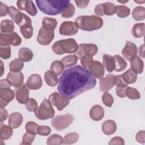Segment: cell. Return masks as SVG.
<instances>
[{
	"label": "cell",
	"instance_id": "obj_19",
	"mask_svg": "<svg viewBox=\"0 0 145 145\" xmlns=\"http://www.w3.org/2000/svg\"><path fill=\"white\" fill-rule=\"evenodd\" d=\"M15 96L14 91L10 88H0V103L1 106H7Z\"/></svg>",
	"mask_w": 145,
	"mask_h": 145
},
{
	"label": "cell",
	"instance_id": "obj_25",
	"mask_svg": "<svg viewBox=\"0 0 145 145\" xmlns=\"http://www.w3.org/2000/svg\"><path fill=\"white\" fill-rule=\"evenodd\" d=\"M117 129L116 123L114 121L108 120L105 121L102 125L103 132L108 135L113 134Z\"/></svg>",
	"mask_w": 145,
	"mask_h": 145
},
{
	"label": "cell",
	"instance_id": "obj_50",
	"mask_svg": "<svg viewBox=\"0 0 145 145\" xmlns=\"http://www.w3.org/2000/svg\"><path fill=\"white\" fill-rule=\"evenodd\" d=\"M93 59L92 56L89 55L84 56L80 59V63L82 65V67L87 69L88 68L89 66L93 62Z\"/></svg>",
	"mask_w": 145,
	"mask_h": 145
},
{
	"label": "cell",
	"instance_id": "obj_42",
	"mask_svg": "<svg viewBox=\"0 0 145 145\" xmlns=\"http://www.w3.org/2000/svg\"><path fill=\"white\" fill-rule=\"evenodd\" d=\"M79 138V134L76 133H70L66 134L63 139V144H71L76 143Z\"/></svg>",
	"mask_w": 145,
	"mask_h": 145
},
{
	"label": "cell",
	"instance_id": "obj_2",
	"mask_svg": "<svg viewBox=\"0 0 145 145\" xmlns=\"http://www.w3.org/2000/svg\"><path fill=\"white\" fill-rule=\"evenodd\" d=\"M39 9L44 14L49 15H57L70 5L69 0H37L36 1Z\"/></svg>",
	"mask_w": 145,
	"mask_h": 145
},
{
	"label": "cell",
	"instance_id": "obj_49",
	"mask_svg": "<svg viewBox=\"0 0 145 145\" xmlns=\"http://www.w3.org/2000/svg\"><path fill=\"white\" fill-rule=\"evenodd\" d=\"M35 135H33L32 134H30L28 132L24 133V134L22 138V142L20 143V144H31L33 140H35Z\"/></svg>",
	"mask_w": 145,
	"mask_h": 145
},
{
	"label": "cell",
	"instance_id": "obj_63",
	"mask_svg": "<svg viewBox=\"0 0 145 145\" xmlns=\"http://www.w3.org/2000/svg\"><path fill=\"white\" fill-rule=\"evenodd\" d=\"M117 2H120V3H126V2H128V1H117Z\"/></svg>",
	"mask_w": 145,
	"mask_h": 145
},
{
	"label": "cell",
	"instance_id": "obj_23",
	"mask_svg": "<svg viewBox=\"0 0 145 145\" xmlns=\"http://www.w3.org/2000/svg\"><path fill=\"white\" fill-rule=\"evenodd\" d=\"M89 116L94 121H98L104 117V110L103 107L99 105L93 106L89 110Z\"/></svg>",
	"mask_w": 145,
	"mask_h": 145
},
{
	"label": "cell",
	"instance_id": "obj_33",
	"mask_svg": "<svg viewBox=\"0 0 145 145\" xmlns=\"http://www.w3.org/2000/svg\"><path fill=\"white\" fill-rule=\"evenodd\" d=\"M122 77L125 82L128 85L134 83L137 80V74L134 72L131 69H128L122 74Z\"/></svg>",
	"mask_w": 145,
	"mask_h": 145
},
{
	"label": "cell",
	"instance_id": "obj_38",
	"mask_svg": "<svg viewBox=\"0 0 145 145\" xmlns=\"http://www.w3.org/2000/svg\"><path fill=\"white\" fill-rule=\"evenodd\" d=\"M65 66L60 61H54L50 65V69L52 72L55 73L57 75H61L64 70Z\"/></svg>",
	"mask_w": 145,
	"mask_h": 145
},
{
	"label": "cell",
	"instance_id": "obj_41",
	"mask_svg": "<svg viewBox=\"0 0 145 145\" xmlns=\"http://www.w3.org/2000/svg\"><path fill=\"white\" fill-rule=\"evenodd\" d=\"M126 96L131 100H138L140 97L139 91L137 89L130 87L126 88Z\"/></svg>",
	"mask_w": 145,
	"mask_h": 145
},
{
	"label": "cell",
	"instance_id": "obj_40",
	"mask_svg": "<svg viewBox=\"0 0 145 145\" xmlns=\"http://www.w3.org/2000/svg\"><path fill=\"white\" fill-rule=\"evenodd\" d=\"M46 143L48 145H59L63 143V139L58 134H52L48 138Z\"/></svg>",
	"mask_w": 145,
	"mask_h": 145
},
{
	"label": "cell",
	"instance_id": "obj_62",
	"mask_svg": "<svg viewBox=\"0 0 145 145\" xmlns=\"http://www.w3.org/2000/svg\"><path fill=\"white\" fill-rule=\"evenodd\" d=\"M1 68H2V71L1 74V76L3 74V62L2 61H1Z\"/></svg>",
	"mask_w": 145,
	"mask_h": 145
},
{
	"label": "cell",
	"instance_id": "obj_56",
	"mask_svg": "<svg viewBox=\"0 0 145 145\" xmlns=\"http://www.w3.org/2000/svg\"><path fill=\"white\" fill-rule=\"evenodd\" d=\"M8 13V7L2 2H0V16H6Z\"/></svg>",
	"mask_w": 145,
	"mask_h": 145
},
{
	"label": "cell",
	"instance_id": "obj_9",
	"mask_svg": "<svg viewBox=\"0 0 145 145\" xmlns=\"http://www.w3.org/2000/svg\"><path fill=\"white\" fill-rule=\"evenodd\" d=\"M52 105L56 106L59 111L63 110L70 103V100L58 92H53L48 99Z\"/></svg>",
	"mask_w": 145,
	"mask_h": 145
},
{
	"label": "cell",
	"instance_id": "obj_30",
	"mask_svg": "<svg viewBox=\"0 0 145 145\" xmlns=\"http://www.w3.org/2000/svg\"><path fill=\"white\" fill-rule=\"evenodd\" d=\"M15 29L14 24L12 21L9 19H5L1 23V31L3 33H12Z\"/></svg>",
	"mask_w": 145,
	"mask_h": 145
},
{
	"label": "cell",
	"instance_id": "obj_5",
	"mask_svg": "<svg viewBox=\"0 0 145 145\" xmlns=\"http://www.w3.org/2000/svg\"><path fill=\"white\" fill-rule=\"evenodd\" d=\"M55 114L52 104L46 99H44L39 107L35 112V116L39 120H46L52 118Z\"/></svg>",
	"mask_w": 145,
	"mask_h": 145
},
{
	"label": "cell",
	"instance_id": "obj_55",
	"mask_svg": "<svg viewBox=\"0 0 145 145\" xmlns=\"http://www.w3.org/2000/svg\"><path fill=\"white\" fill-rule=\"evenodd\" d=\"M135 139L138 142L144 143L145 142V132L144 130L139 131L137 133L135 136Z\"/></svg>",
	"mask_w": 145,
	"mask_h": 145
},
{
	"label": "cell",
	"instance_id": "obj_44",
	"mask_svg": "<svg viewBox=\"0 0 145 145\" xmlns=\"http://www.w3.org/2000/svg\"><path fill=\"white\" fill-rule=\"evenodd\" d=\"M39 127V125L33 121L28 122L25 126V128L27 132L35 135L38 134L37 131H38Z\"/></svg>",
	"mask_w": 145,
	"mask_h": 145
},
{
	"label": "cell",
	"instance_id": "obj_16",
	"mask_svg": "<svg viewBox=\"0 0 145 145\" xmlns=\"http://www.w3.org/2000/svg\"><path fill=\"white\" fill-rule=\"evenodd\" d=\"M116 76L113 74H108L105 78L101 79L99 82V88L101 92L109 91L115 85Z\"/></svg>",
	"mask_w": 145,
	"mask_h": 145
},
{
	"label": "cell",
	"instance_id": "obj_27",
	"mask_svg": "<svg viewBox=\"0 0 145 145\" xmlns=\"http://www.w3.org/2000/svg\"><path fill=\"white\" fill-rule=\"evenodd\" d=\"M44 80L46 83L50 87H55L59 82L57 75L50 70H48L45 73Z\"/></svg>",
	"mask_w": 145,
	"mask_h": 145
},
{
	"label": "cell",
	"instance_id": "obj_17",
	"mask_svg": "<svg viewBox=\"0 0 145 145\" xmlns=\"http://www.w3.org/2000/svg\"><path fill=\"white\" fill-rule=\"evenodd\" d=\"M6 79L10 83L11 86L14 87H20L24 81V75L21 71L10 72L7 75Z\"/></svg>",
	"mask_w": 145,
	"mask_h": 145
},
{
	"label": "cell",
	"instance_id": "obj_24",
	"mask_svg": "<svg viewBox=\"0 0 145 145\" xmlns=\"http://www.w3.org/2000/svg\"><path fill=\"white\" fill-rule=\"evenodd\" d=\"M131 69L136 74H141L143 71L144 64L143 61L137 56L130 61Z\"/></svg>",
	"mask_w": 145,
	"mask_h": 145
},
{
	"label": "cell",
	"instance_id": "obj_8",
	"mask_svg": "<svg viewBox=\"0 0 145 145\" xmlns=\"http://www.w3.org/2000/svg\"><path fill=\"white\" fill-rule=\"evenodd\" d=\"M98 51V48L94 44H80L78 45L75 55L78 59H81L84 56H95Z\"/></svg>",
	"mask_w": 145,
	"mask_h": 145
},
{
	"label": "cell",
	"instance_id": "obj_28",
	"mask_svg": "<svg viewBox=\"0 0 145 145\" xmlns=\"http://www.w3.org/2000/svg\"><path fill=\"white\" fill-rule=\"evenodd\" d=\"M18 55L19 58L23 62H29L33 57V52L29 49L25 47L22 48L19 50Z\"/></svg>",
	"mask_w": 145,
	"mask_h": 145
},
{
	"label": "cell",
	"instance_id": "obj_34",
	"mask_svg": "<svg viewBox=\"0 0 145 145\" xmlns=\"http://www.w3.org/2000/svg\"><path fill=\"white\" fill-rule=\"evenodd\" d=\"M115 62V69L116 72H120L124 70L127 67V63L125 60L119 55H115L114 57Z\"/></svg>",
	"mask_w": 145,
	"mask_h": 145
},
{
	"label": "cell",
	"instance_id": "obj_35",
	"mask_svg": "<svg viewBox=\"0 0 145 145\" xmlns=\"http://www.w3.org/2000/svg\"><path fill=\"white\" fill-rule=\"evenodd\" d=\"M133 18L135 20L141 21L145 18V8L142 6L135 7L132 12Z\"/></svg>",
	"mask_w": 145,
	"mask_h": 145
},
{
	"label": "cell",
	"instance_id": "obj_14",
	"mask_svg": "<svg viewBox=\"0 0 145 145\" xmlns=\"http://www.w3.org/2000/svg\"><path fill=\"white\" fill-rule=\"evenodd\" d=\"M89 71L96 78L101 79L105 74V68L104 65L98 61H93L89 66Z\"/></svg>",
	"mask_w": 145,
	"mask_h": 145
},
{
	"label": "cell",
	"instance_id": "obj_43",
	"mask_svg": "<svg viewBox=\"0 0 145 145\" xmlns=\"http://www.w3.org/2000/svg\"><path fill=\"white\" fill-rule=\"evenodd\" d=\"M104 15L110 16L113 15L116 11V6L112 2H107L103 3Z\"/></svg>",
	"mask_w": 145,
	"mask_h": 145
},
{
	"label": "cell",
	"instance_id": "obj_39",
	"mask_svg": "<svg viewBox=\"0 0 145 145\" xmlns=\"http://www.w3.org/2000/svg\"><path fill=\"white\" fill-rule=\"evenodd\" d=\"M116 15L121 18L128 16L130 14V10L129 7L125 5H118L116 7Z\"/></svg>",
	"mask_w": 145,
	"mask_h": 145
},
{
	"label": "cell",
	"instance_id": "obj_59",
	"mask_svg": "<svg viewBox=\"0 0 145 145\" xmlns=\"http://www.w3.org/2000/svg\"><path fill=\"white\" fill-rule=\"evenodd\" d=\"M74 2L76 3L77 7L80 8L86 7L88 6V3H89V1L88 0H82V1L75 0Z\"/></svg>",
	"mask_w": 145,
	"mask_h": 145
},
{
	"label": "cell",
	"instance_id": "obj_4",
	"mask_svg": "<svg viewBox=\"0 0 145 145\" xmlns=\"http://www.w3.org/2000/svg\"><path fill=\"white\" fill-rule=\"evenodd\" d=\"M78 48V45L75 40L71 38L57 41L52 46L53 52L58 55L75 53Z\"/></svg>",
	"mask_w": 145,
	"mask_h": 145
},
{
	"label": "cell",
	"instance_id": "obj_47",
	"mask_svg": "<svg viewBox=\"0 0 145 145\" xmlns=\"http://www.w3.org/2000/svg\"><path fill=\"white\" fill-rule=\"evenodd\" d=\"M103 103L108 107H111L114 102V99L112 95L108 92H104L102 96Z\"/></svg>",
	"mask_w": 145,
	"mask_h": 145
},
{
	"label": "cell",
	"instance_id": "obj_51",
	"mask_svg": "<svg viewBox=\"0 0 145 145\" xmlns=\"http://www.w3.org/2000/svg\"><path fill=\"white\" fill-rule=\"evenodd\" d=\"M51 133V129L48 126H40L37 131L38 134L42 136H48Z\"/></svg>",
	"mask_w": 145,
	"mask_h": 145
},
{
	"label": "cell",
	"instance_id": "obj_54",
	"mask_svg": "<svg viewBox=\"0 0 145 145\" xmlns=\"http://www.w3.org/2000/svg\"><path fill=\"white\" fill-rule=\"evenodd\" d=\"M125 144V142L123 138L120 137H116L110 139V142H109V144H120L123 145Z\"/></svg>",
	"mask_w": 145,
	"mask_h": 145
},
{
	"label": "cell",
	"instance_id": "obj_61",
	"mask_svg": "<svg viewBox=\"0 0 145 145\" xmlns=\"http://www.w3.org/2000/svg\"><path fill=\"white\" fill-rule=\"evenodd\" d=\"M139 56L142 58H144V44H142L139 47L138 49Z\"/></svg>",
	"mask_w": 145,
	"mask_h": 145
},
{
	"label": "cell",
	"instance_id": "obj_53",
	"mask_svg": "<svg viewBox=\"0 0 145 145\" xmlns=\"http://www.w3.org/2000/svg\"><path fill=\"white\" fill-rule=\"evenodd\" d=\"M127 87H117L116 89V94L118 96L121 98H124L126 97V90Z\"/></svg>",
	"mask_w": 145,
	"mask_h": 145
},
{
	"label": "cell",
	"instance_id": "obj_48",
	"mask_svg": "<svg viewBox=\"0 0 145 145\" xmlns=\"http://www.w3.org/2000/svg\"><path fill=\"white\" fill-rule=\"evenodd\" d=\"M26 109L29 112H35L38 108L37 103L36 100L33 98H29L25 103Z\"/></svg>",
	"mask_w": 145,
	"mask_h": 145
},
{
	"label": "cell",
	"instance_id": "obj_45",
	"mask_svg": "<svg viewBox=\"0 0 145 145\" xmlns=\"http://www.w3.org/2000/svg\"><path fill=\"white\" fill-rule=\"evenodd\" d=\"M75 13V7L72 3L70 5L62 12L61 16L64 18H70L72 17Z\"/></svg>",
	"mask_w": 145,
	"mask_h": 145
},
{
	"label": "cell",
	"instance_id": "obj_3",
	"mask_svg": "<svg viewBox=\"0 0 145 145\" xmlns=\"http://www.w3.org/2000/svg\"><path fill=\"white\" fill-rule=\"evenodd\" d=\"M75 23L78 28L86 31H92L100 29L103 25V19L94 15H82L78 17Z\"/></svg>",
	"mask_w": 145,
	"mask_h": 145
},
{
	"label": "cell",
	"instance_id": "obj_10",
	"mask_svg": "<svg viewBox=\"0 0 145 145\" xmlns=\"http://www.w3.org/2000/svg\"><path fill=\"white\" fill-rule=\"evenodd\" d=\"M54 38V32L53 31L48 30L41 27L39 31L37 41L42 45H48Z\"/></svg>",
	"mask_w": 145,
	"mask_h": 145
},
{
	"label": "cell",
	"instance_id": "obj_60",
	"mask_svg": "<svg viewBox=\"0 0 145 145\" xmlns=\"http://www.w3.org/2000/svg\"><path fill=\"white\" fill-rule=\"evenodd\" d=\"M11 84L6 79H1L0 80V88H10Z\"/></svg>",
	"mask_w": 145,
	"mask_h": 145
},
{
	"label": "cell",
	"instance_id": "obj_13",
	"mask_svg": "<svg viewBox=\"0 0 145 145\" xmlns=\"http://www.w3.org/2000/svg\"><path fill=\"white\" fill-rule=\"evenodd\" d=\"M122 54L127 61H130L137 54V47L132 42L126 41L125 47L122 50Z\"/></svg>",
	"mask_w": 145,
	"mask_h": 145
},
{
	"label": "cell",
	"instance_id": "obj_18",
	"mask_svg": "<svg viewBox=\"0 0 145 145\" xmlns=\"http://www.w3.org/2000/svg\"><path fill=\"white\" fill-rule=\"evenodd\" d=\"M16 99L20 104H25L29 99V91L26 84H23L15 89Z\"/></svg>",
	"mask_w": 145,
	"mask_h": 145
},
{
	"label": "cell",
	"instance_id": "obj_32",
	"mask_svg": "<svg viewBox=\"0 0 145 145\" xmlns=\"http://www.w3.org/2000/svg\"><path fill=\"white\" fill-rule=\"evenodd\" d=\"M57 25V21L56 19L45 17L42 21V27L50 31H54Z\"/></svg>",
	"mask_w": 145,
	"mask_h": 145
},
{
	"label": "cell",
	"instance_id": "obj_20",
	"mask_svg": "<svg viewBox=\"0 0 145 145\" xmlns=\"http://www.w3.org/2000/svg\"><path fill=\"white\" fill-rule=\"evenodd\" d=\"M42 85V79L40 75L33 74L30 75L26 82L27 87L31 89L36 90L40 89Z\"/></svg>",
	"mask_w": 145,
	"mask_h": 145
},
{
	"label": "cell",
	"instance_id": "obj_57",
	"mask_svg": "<svg viewBox=\"0 0 145 145\" xmlns=\"http://www.w3.org/2000/svg\"><path fill=\"white\" fill-rule=\"evenodd\" d=\"M95 13L97 16H103L104 15V10H103V3L97 5L95 7Z\"/></svg>",
	"mask_w": 145,
	"mask_h": 145
},
{
	"label": "cell",
	"instance_id": "obj_52",
	"mask_svg": "<svg viewBox=\"0 0 145 145\" xmlns=\"http://www.w3.org/2000/svg\"><path fill=\"white\" fill-rule=\"evenodd\" d=\"M115 84L117 86V87H127V86H128L127 84L125 82V81L123 79L122 74H120V75L116 76Z\"/></svg>",
	"mask_w": 145,
	"mask_h": 145
},
{
	"label": "cell",
	"instance_id": "obj_21",
	"mask_svg": "<svg viewBox=\"0 0 145 145\" xmlns=\"http://www.w3.org/2000/svg\"><path fill=\"white\" fill-rule=\"evenodd\" d=\"M19 27L21 34L25 39H29L32 37L33 29L32 25V20L31 18Z\"/></svg>",
	"mask_w": 145,
	"mask_h": 145
},
{
	"label": "cell",
	"instance_id": "obj_1",
	"mask_svg": "<svg viewBox=\"0 0 145 145\" xmlns=\"http://www.w3.org/2000/svg\"><path fill=\"white\" fill-rule=\"evenodd\" d=\"M58 83L59 92L69 99H72L95 87L96 80L87 69L77 65L65 70Z\"/></svg>",
	"mask_w": 145,
	"mask_h": 145
},
{
	"label": "cell",
	"instance_id": "obj_11",
	"mask_svg": "<svg viewBox=\"0 0 145 145\" xmlns=\"http://www.w3.org/2000/svg\"><path fill=\"white\" fill-rule=\"evenodd\" d=\"M78 29L75 22L66 21L61 23L59 27V33L61 35L72 36L77 33Z\"/></svg>",
	"mask_w": 145,
	"mask_h": 145
},
{
	"label": "cell",
	"instance_id": "obj_6",
	"mask_svg": "<svg viewBox=\"0 0 145 145\" xmlns=\"http://www.w3.org/2000/svg\"><path fill=\"white\" fill-rule=\"evenodd\" d=\"M74 120V117L71 114L58 115L52 119V126L57 130H63L71 125Z\"/></svg>",
	"mask_w": 145,
	"mask_h": 145
},
{
	"label": "cell",
	"instance_id": "obj_12",
	"mask_svg": "<svg viewBox=\"0 0 145 145\" xmlns=\"http://www.w3.org/2000/svg\"><path fill=\"white\" fill-rule=\"evenodd\" d=\"M16 5L19 10L25 11L32 16L37 14V10L32 1H18Z\"/></svg>",
	"mask_w": 145,
	"mask_h": 145
},
{
	"label": "cell",
	"instance_id": "obj_31",
	"mask_svg": "<svg viewBox=\"0 0 145 145\" xmlns=\"http://www.w3.org/2000/svg\"><path fill=\"white\" fill-rule=\"evenodd\" d=\"M131 33L133 36L135 38H140L144 35L145 24L144 23H137L132 28Z\"/></svg>",
	"mask_w": 145,
	"mask_h": 145
},
{
	"label": "cell",
	"instance_id": "obj_36",
	"mask_svg": "<svg viewBox=\"0 0 145 145\" xmlns=\"http://www.w3.org/2000/svg\"><path fill=\"white\" fill-rule=\"evenodd\" d=\"M23 67L24 63L19 58H15L14 60L11 61L9 65L10 70L12 72L20 71L23 69Z\"/></svg>",
	"mask_w": 145,
	"mask_h": 145
},
{
	"label": "cell",
	"instance_id": "obj_15",
	"mask_svg": "<svg viewBox=\"0 0 145 145\" xmlns=\"http://www.w3.org/2000/svg\"><path fill=\"white\" fill-rule=\"evenodd\" d=\"M8 14L10 15L11 19L19 26L22 23H23L28 17V16H27L26 14L21 12L12 6H11L8 7Z\"/></svg>",
	"mask_w": 145,
	"mask_h": 145
},
{
	"label": "cell",
	"instance_id": "obj_58",
	"mask_svg": "<svg viewBox=\"0 0 145 145\" xmlns=\"http://www.w3.org/2000/svg\"><path fill=\"white\" fill-rule=\"evenodd\" d=\"M0 114H1V122H3V121H6L7 118H8V114L6 109L5 108V107L1 106H0Z\"/></svg>",
	"mask_w": 145,
	"mask_h": 145
},
{
	"label": "cell",
	"instance_id": "obj_46",
	"mask_svg": "<svg viewBox=\"0 0 145 145\" xmlns=\"http://www.w3.org/2000/svg\"><path fill=\"white\" fill-rule=\"evenodd\" d=\"M11 56L10 46H0V57L1 58L7 59Z\"/></svg>",
	"mask_w": 145,
	"mask_h": 145
},
{
	"label": "cell",
	"instance_id": "obj_7",
	"mask_svg": "<svg viewBox=\"0 0 145 145\" xmlns=\"http://www.w3.org/2000/svg\"><path fill=\"white\" fill-rule=\"evenodd\" d=\"M22 43V39L16 32L11 33H3L0 35V46H16Z\"/></svg>",
	"mask_w": 145,
	"mask_h": 145
},
{
	"label": "cell",
	"instance_id": "obj_22",
	"mask_svg": "<svg viewBox=\"0 0 145 145\" xmlns=\"http://www.w3.org/2000/svg\"><path fill=\"white\" fill-rule=\"evenodd\" d=\"M23 120V116L20 113L14 112L10 114L9 116L8 125L12 129H16L20 126Z\"/></svg>",
	"mask_w": 145,
	"mask_h": 145
},
{
	"label": "cell",
	"instance_id": "obj_26",
	"mask_svg": "<svg viewBox=\"0 0 145 145\" xmlns=\"http://www.w3.org/2000/svg\"><path fill=\"white\" fill-rule=\"evenodd\" d=\"M103 63L104 67L109 72H112L115 69V62L113 57L104 54L103 56Z\"/></svg>",
	"mask_w": 145,
	"mask_h": 145
},
{
	"label": "cell",
	"instance_id": "obj_29",
	"mask_svg": "<svg viewBox=\"0 0 145 145\" xmlns=\"http://www.w3.org/2000/svg\"><path fill=\"white\" fill-rule=\"evenodd\" d=\"M12 128L10 126L3 125V122H1L0 138L1 140H7L12 135Z\"/></svg>",
	"mask_w": 145,
	"mask_h": 145
},
{
	"label": "cell",
	"instance_id": "obj_37",
	"mask_svg": "<svg viewBox=\"0 0 145 145\" xmlns=\"http://www.w3.org/2000/svg\"><path fill=\"white\" fill-rule=\"evenodd\" d=\"M78 57L75 55H68L62 58L61 62L66 67H70L76 65L78 62Z\"/></svg>",
	"mask_w": 145,
	"mask_h": 145
}]
</instances>
